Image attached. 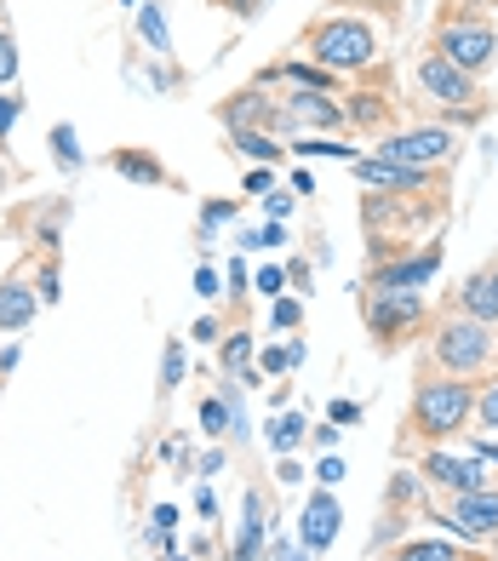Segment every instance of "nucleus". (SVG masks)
<instances>
[{
	"mask_svg": "<svg viewBox=\"0 0 498 561\" xmlns=\"http://www.w3.org/2000/svg\"><path fill=\"white\" fill-rule=\"evenodd\" d=\"M476 396L482 378H447V373H418L413 401H407V424H402V447H447L459 430L476 419Z\"/></svg>",
	"mask_w": 498,
	"mask_h": 561,
	"instance_id": "obj_1",
	"label": "nucleus"
},
{
	"mask_svg": "<svg viewBox=\"0 0 498 561\" xmlns=\"http://www.w3.org/2000/svg\"><path fill=\"white\" fill-rule=\"evenodd\" d=\"M493 362H498V327L470 321V316H441V321H430V355H425V373L487 378Z\"/></svg>",
	"mask_w": 498,
	"mask_h": 561,
	"instance_id": "obj_2",
	"label": "nucleus"
},
{
	"mask_svg": "<svg viewBox=\"0 0 498 561\" xmlns=\"http://www.w3.org/2000/svg\"><path fill=\"white\" fill-rule=\"evenodd\" d=\"M430 53L482 81V75L493 69V58H498V30H493V23H487L476 7H459V0H453V7H441V12H436Z\"/></svg>",
	"mask_w": 498,
	"mask_h": 561,
	"instance_id": "obj_3",
	"label": "nucleus"
},
{
	"mask_svg": "<svg viewBox=\"0 0 498 561\" xmlns=\"http://www.w3.org/2000/svg\"><path fill=\"white\" fill-rule=\"evenodd\" d=\"M436 527L459 533V545H493L498 539V488L487 481V488L476 493H447V499H425L418 504Z\"/></svg>",
	"mask_w": 498,
	"mask_h": 561,
	"instance_id": "obj_4",
	"label": "nucleus"
},
{
	"mask_svg": "<svg viewBox=\"0 0 498 561\" xmlns=\"http://www.w3.org/2000/svg\"><path fill=\"white\" fill-rule=\"evenodd\" d=\"M310 64L321 69H367L379 64V30L367 18H327L310 30Z\"/></svg>",
	"mask_w": 498,
	"mask_h": 561,
	"instance_id": "obj_5",
	"label": "nucleus"
},
{
	"mask_svg": "<svg viewBox=\"0 0 498 561\" xmlns=\"http://www.w3.org/2000/svg\"><path fill=\"white\" fill-rule=\"evenodd\" d=\"M361 316L379 350H402L407 339H418L430 327V310L418 293H361Z\"/></svg>",
	"mask_w": 498,
	"mask_h": 561,
	"instance_id": "obj_6",
	"label": "nucleus"
},
{
	"mask_svg": "<svg viewBox=\"0 0 498 561\" xmlns=\"http://www.w3.org/2000/svg\"><path fill=\"white\" fill-rule=\"evenodd\" d=\"M418 92L453 110L459 126H476V121L487 115V92H482V81H476V75H464V69H453V64L436 58V53L418 58Z\"/></svg>",
	"mask_w": 498,
	"mask_h": 561,
	"instance_id": "obj_7",
	"label": "nucleus"
},
{
	"mask_svg": "<svg viewBox=\"0 0 498 561\" xmlns=\"http://www.w3.org/2000/svg\"><path fill=\"white\" fill-rule=\"evenodd\" d=\"M453 156H459V133H453V126H407V133H384V144H379V161H395V167H430V172H441Z\"/></svg>",
	"mask_w": 498,
	"mask_h": 561,
	"instance_id": "obj_8",
	"label": "nucleus"
},
{
	"mask_svg": "<svg viewBox=\"0 0 498 561\" xmlns=\"http://www.w3.org/2000/svg\"><path fill=\"white\" fill-rule=\"evenodd\" d=\"M436 275H441V241H430L425 252H407V259H379L367 270V293H418Z\"/></svg>",
	"mask_w": 498,
	"mask_h": 561,
	"instance_id": "obj_9",
	"label": "nucleus"
},
{
	"mask_svg": "<svg viewBox=\"0 0 498 561\" xmlns=\"http://www.w3.org/2000/svg\"><path fill=\"white\" fill-rule=\"evenodd\" d=\"M418 476H425V488H441V493H476L487 488V458H459L447 447H430L425 458H418Z\"/></svg>",
	"mask_w": 498,
	"mask_h": 561,
	"instance_id": "obj_10",
	"label": "nucleus"
},
{
	"mask_svg": "<svg viewBox=\"0 0 498 561\" xmlns=\"http://www.w3.org/2000/svg\"><path fill=\"white\" fill-rule=\"evenodd\" d=\"M356 178L367 195H418V190H436V172L430 167H395L379 156H356Z\"/></svg>",
	"mask_w": 498,
	"mask_h": 561,
	"instance_id": "obj_11",
	"label": "nucleus"
},
{
	"mask_svg": "<svg viewBox=\"0 0 498 561\" xmlns=\"http://www.w3.org/2000/svg\"><path fill=\"white\" fill-rule=\"evenodd\" d=\"M218 121L230 126V133H287V121H281V110H276V98H264L258 87H246V92H235L230 104H218Z\"/></svg>",
	"mask_w": 498,
	"mask_h": 561,
	"instance_id": "obj_12",
	"label": "nucleus"
},
{
	"mask_svg": "<svg viewBox=\"0 0 498 561\" xmlns=\"http://www.w3.org/2000/svg\"><path fill=\"white\" fill-rule=\"evenodd\" d=\"M276 110L287 121V133L292 126H310V133H333V126H344V110L333 104L327 92H315V87H292Z\"/></svg>",
	"mask_w": 498,
	"mask_h": 561,
	"instance_id": "obj_13",
	"label": "nucleus"
},
{
	"mask_svg": "<svg viewBox=\"0 0 498 561\" xmlns=\"http://www.w3.org/2000/svg\"><path fill=\"white\" fill-rule=\"evenodd\" d=\"M338 527H344V504L333 499V493H310V504H304V522H298V545H304L310 556H321L333 539H338Z\"/></svg>",
	"mask_w": 498,
	"mask_h": 561,
	"instance_id": "obj_14",
	"label": "nucleus"
},
{
	"mask_svg": "<svg viewBox=\"0 0 498 561\" xmlns=\"http://www.w3.org/2000/svg\"><path fill=\"white\" fill-rule=\"evenodd\" d=\"M453 316H470V321L498 327V280H493V264H482V270L453 293Z\"/></svg>",
	"mask_w": 498,
	"mask_h": 561,
	"instance_id": "obj_15",
	"label": "nucleus"
},
{
	"mask_svg": "<svg viewBox=\"0 0 498 561\" xmlns=\"http://www.w3.org/2000/svg\"><path fill=\"white\" fill-rule=\"evenodd\" d=\"M264 556V493L253 488L241 504V533H235V561H258Z\"/></svg>",
	"mask_w": 498,
	"mask_h": 561,
	"instance_id": "obj_16",
	"label": "nucleus"
},
{
	"mask_svg": "<svg viewBox=\"0 0 498 561\" xmlns=\"http://www.w3.org/2000/svg\"><path fill=\"white\" fill-rule=\"evenodd\" d=\"M35 293L23 287V280H0V333H23V327L35 321Z\"/></svg>",
	"mask_w": 498,
	"mask_h": 561,
	"instance_id": "obj_17",
	"label": "nucleus"
},
{
	"mask_svg": "<svg viewBox=\"0 0 498 561\" xmlns=\"http://www.w3.org/2000/svg\"><path fill=\"white\" fill-rule=\"evenodd\" d=\"M218 355H223V373H235L241 385H253V339L246 333H230V339H218Z\"/></svg>",
	"mask_w": 498,
	"mask_h": 561,
	"instance_id": "obj_18",
	"label": "nucleus"
},
{
	"mask_svg": "<svg viewBox=\"0 0 498 561\" xmlns=\"http://www.w3.org/2000/svg\"><path fill=\"white\" fill-rule=\"evenodd\" d=\"M304 436H310L304 413H281V419H269V430H264V442L276 447V453H298V447H304Z\"/></svg>",
	"mask_w": 498,
	"mask_h": 561,
	"instance_id": "obj_19",
	"label": "nucleus"
},
{
	"mask_svg": "<svg viewBox=\"0 0 498 561\" xmlns=\"http://www.w3.org/2000/svg\"><path fill=\"white\" fill-rule=\"evenodd\" d=\"M230 144L241 149L246 161H258V167H281V156H287V144H276L269 133H230Z\"/></svg>",
	"mask_w": 498,
	"mask_h": 561,
	"instance_id": "obj_20",
	"label": "nucleus"
},
{
	"mask_svg": "<svg viewBox=\"0 0 498 561\" xmlns=\"http://www.w3.org/2000/svg\"><path fill=\"white\" fill-rule=\"evenodd\" d=\"M464 550L459 545H447V539H407V545H395L390 561H459Z\"/></svg>",
	"mask_w": 498,
	"mask_h": 561,
	"instance_id": "obj_21",
	"label": "nucleus"
},
{
	"mask_svg": "<svg viewBox=\"0 0 498 561\" xmlns=\"http://www.w3.org/2000/svg\"><path fill=\"white\" fill-rule=\"evenodd\" d=\"M407 504H425V476L395 470V476H390V488H384V510H407Z\"/></svg>",
	"mask_w": 498,
	"mask_h": 561,
	"instance_id": "obj_22",
	"label": "nucleus"
},
{
	"mask_svg": "<svg viewBox=\"0 0 498 561\" xmlns=\"http://www.w3.org/2000/svg\"><path fill=\"white\" fill-rule=\"evenodd\" d=\"M115 172L120 178H138V184H161V161L155 156H143V149H120V156H115Z\"/></svg>",
	"mask_w": 498,
	"mask_h": 561,
	"instance_id": "obj_23",
	"label": "nucleus"
},
{
	"mask_svg": "<svg viewBox=\"0 0 498 561\" xmlns=\"http://www.w3.org/2000/svg\"><path fill=\"white\" fill-rule=\"evenodd\" d=\"M138 35L149 41V53H172V35H166L161 7H138Z\"/></svg>",
	"mask_w": 498,
	"mask_h": 561,
	"instance_id": "obj_24",
	"label": "nucleus"
},
{
	"mask_svg": "<svg viewBox=\"0 0 498 561\" xmlns=\"http://www.w3.org/2000/svg\"><path fill=\"white\" fill-rule=\"evenodd\" d=\"M53 156H58V167H63V172L81 167V144H74V126H69V121H58V126H53Z\"/></svg>",
	"mask_w": 498,
	"mask_h": 561,
	"instance_id": "obj_25",
	"label": "nucleus"
},
{
	"mask_svg": "<svg viewBox=\"0 0 498 561\" xmlns=\"http://www.w3.org/2000/svg\"><path fill=\"white\" fill-rule=\"evenodd\" d=\"M184 385V344L166 339V355H161V396H172Z\"/></svg>",
	"mask_w": 498,
	"mask_h": 561,
	"instance_id": "obj_26",
	"label": "nucleus"
},
{
	"mask_svg": "<svg viewBox=\"0 0 498 561\" xmlns=\"http://www.w3.org/2000/svg\"><path fill=\"white\" fill-rule=\"evenodd\" d=\"M356 126H384V98H367V92H356V104L344 110Z\"/></svg>",
	"mask_w": 498,
	"mask_h": 561,
	"instance_id": "obj_27",
	"label": "nucleus"
},
{
	"mask_svg": "<svg viewBox=\"0 0 498 561\" xmlns=\"http://www.w3.org/2000/svg\"><path fill=\"white\" fill-rule=\"evenodd\" d=\"M470 424H482V430H498V385H487L482 378V396H476V419Z\"/></svg>",
	"mask_w": 498,
	"mask_h": 561,
	"instance_id": "obj_28",
	"label": "nucleus"
},
{
	"mask_svg": "<svg viewBox=\"0 0 498 561\" xmlns=\"http://www.w3.org/2000/svg\"><path fill=\"white\" fill-rule=\"evenodd\" d=\"M269 321H276V327H298V321H304V304H298V298H269Z\"/></svg>",
	"mask_w": 498,
	"mask_h": 561,
	"instance_id": "obj_29",
	"label": "nucleus"
},
{
	"mask_svg": "<svg viewBox=\"0 0 498 561\" xmlns=\"http://www.w3.org/2000/svg\"><path fill=\"white\" fill-rule=\"evenodd\" d=\"M18 81V41L0 30V87H12Z\"/></svg>",
	"mask_w": 498,
	"mask_h": 561,
	"instance_id": "obj_30",
	"label": "nucleus"
},
{
	"mask_svg": "<svg viewBox=\"0 0 498 561\" xmlns=\"http://www.w3.org/2000/svg\"><path fill=\"white\" fill-rule=\"evenodd\" d=\"M253 280H258V293H264V298H281V293H287V270H281V264H264Z\"/></svg>",
	"mask_w": 498,
	"mask_h": 561,
	"instance_id": "obj_31",
	"label": "nucleus"
},
{
	"mask_svg": "<svg viewBox=\"0 0 498 561\" xmlns=\"http://www.w3.org/2000/svg\"><path fill=\"white\" fill-rule=\"evenodd\" d=\"M292 367V350H264L258 355V378H276V373H287Z\"/></svg>",
	"mask_w": 498,
	"mask_h": 561,
	"instance_id": "obj_32",
	"label": "nucleus"
},
{
	"mask_svg": "<svg viewBox=\"0 0 498 561\" xmlns=\"http://www.w3.org/2000/svg\"><path fill=\"white\" fill-rule=\"evenodd\" d=\"M201 424H207V430H212V436H223V430H230V407H223V401H218V396H212V401H207V407H201Z\"/></svg>",
	"mask_w": 498,
	"mask_h": 561,
	"instance_id": "obj_33",
	"label": "nucleus"
},
{
	"mask_svg": "<svg viewBox=\"0 0 498 561\" xmlns=\"http://www.w3.org/2000/svg\"><path fill=\"white\" fill-rule=\"evenodd\" d=\"M246 247H287V229H281L276 218H269L264 229H253V236H246Z\"/></svg>",
	"mask_w": 498,
	"mask_h": 561,
	"instance_id": "obj_34",
	"label": "nucleus"
},
{
	"mask_svg": "<svg viewBox=\"0 0 498 561\" xmlns=\"http://www.w3.org/2000/svg\"><path fill=\"white\" fill-rule=\"evenodd\" d=\"M292 149H298V156H338V161H356L344 144H321V138H310V144H292Z\"/></svg>",
	"mask_w": 498,
	"mask_h": 561,
	"instance_id": "obj_35",
	"label": "nucleus"
},
{
	"mask_svg": "<svg viewBox=\"0 0 498 561\" xmlns=\"http://www.w3.org/2000/svg\"><path fill=\"white\" fill-rule=\"evenodd\" d=\"M35 298L58 304V264H46V270H40V293H35Z\"/></svg>",
	"mask_w": 498,
	"mask_h": 561,
	"instance_id": "obj_36",
	"label": "nucleus"
},
{
	"mask_svg": "<svg viewBox=\"0 0 498 561\" xmlns=\"http://www.w3.org/2000/svg\"><path fill=\"white\" fill-rule=\"evenodd\" d=\"M327 419H333V424H356V419H361V407H356V401H333V407H327Z\"/></svg>",
	"mask_w": 498,
	"mask_h": 561,
	"instance_id": "obj_37",
	"label": "nucleus"
},
{
	"mask_svg": "<svg viewBox=\"0 0 498 561\" xmlns=\"http://www.w3.org/2000/svg\"><path fill=\"white\" fill-rule=\"evenodd\" d=\"M269 556H276V561H310V550L304 545H287L281 533H276V550H269Z\"/></svg>",
	"mask_w": 498,
	"mask_h": 561,
	"instance_id": "obj_38",
	"label": "nucleus"
},
{
	"mask_svg": "<svg viewBox=\"0 0 498 561\" xmlns=\"http://www.w3.org/2000/svg\"><path fill=\"white\" fill-rule=\"evenodd\" d=\"M315 476L327 481V488H333V481H344V458H333V453H327V458H321V465H315Z\"/></svg>",
	"mask_w": 498,
	"mask_h": 561,
	"instance_id": "obj_39",
	"label": "nucleus"
},
{
	"mask_svg": "<svg viewBox=\"0 0 498 561\" xmlns=\"http://www.w3.org/2000/svg\"><path fill=\"white\" fill-rule=\"evenodd\" d=\"M223 333H218V321L212 316H201V321H195V344H218Z\"/></svg>",
	"mask_w": 498,
	"mask_h": 561,
	"instance_id": "obj_40",
	"label": "nucleus"
},
{
	"mask_svg": "<svg viewBox=\"0 0 498 561\" xmlns=\"http://www.w3.org/2000/svg\"><path fill=\"white\" fill-rule=\"evenodd\" d=\"M264 207H269V218H276V224H281V218L292 213V195H264Z\"/></svg>",
	"mask_w": 498,
	"mask_h": 561,
	"instance_id": "obj_41",
	"label": "nucleus"
},
{
	"mask_svg": "<svg viewBox=\"0 0 498 561\" xmlns=\"http://www.w3.org/2000/svg\"><path fill=\"white\" fill-rule=\"evenodd\" d=\"M12 121H18V98H0V138L12 133Z\"/></svg>",
	"mask_w": 498,
	"mask_h": 561,
	"instance_id": "obj_42",
	"label": "nucleus"
},
{
	"mask_svg": "<svg viewBox=\"0 0 498 561\" xmlns=\"http://www.w3.org/2000/svg\"><path fill=\"white\" fill-rule=\"evenodd\" d=\"M246 190H253V195H269V167H253V172H246Z\"/></svg>",
	"mask_w": 498,
	"mask_h": 561,
	"instance_id": "obj_43",
	"label": "nucleus"
},
{
	"mask_svg": "<svg viewBox=\"0 0 498 561\" xmlns=\"http://www.w3.org/2000/svg\"><path fill=\"white\" fill-rule=\"evenodd\" d=\"M195 293H201V298H218V275L201 270V275H195Z\"/></svg>",
	"mask_w": 498,
	"mask_h": 561,
	"instance_id": "obj_44",
	"label": "nucleus"
},
{
	"mask_svg": "<svg viewBox=\"0 0 498 561\" xmlns=\"http://www.w3.org/2000/svg\"><path fill=\"white\" fill-rule=\"evenodd\" d=\"M310 442H315V447H333V442H338V424H321V430H310Z\"/></svg>",
	"mask_w": 498,
	"mask_h": 561,
	"instance_id": "obj_45",
	"label": "nucleus"
},
{
	"mask_svg": "<svg viewBox=\"0 0 498 561\" xmlns=\"http://www.w3.org/2000/svg\"><path fill=\"white\" fill-rule=\"evenodd\" d=\"M172 522H178V510H172V504H155V533H166Z\"/></svg>",
	"mask_w": 498,
	"mask_h": 561,
	"instance_id": "obj_46",
	"label": "nucleus"
},
{
	"mask_svg": "<svg viewBox=\"0 0 498 561\" xmlns=\"http://www.w3.org/2000/svg\"><path fill=\"white\" fill-rule=\"evenodd\" d=\"M195 510H201V516H207V522H212V516H218V499H212V493H207V488H201V499H195Z\"/></svg>",
	"mask_w": 498,
	"mask_h": 561,
	"instance_id": "obj_47",
	"label": "nucleus"
},
{
	"mask_svg": "<svg viewBox=\"0 0 498 561\" xmlns=\"http://www.w3.org/2000/svg\"><path fill=\"white\" fill-rule=\"evenodd\" d=\"M230 293H235V298L246 293V270H241V264H230Z\"/></svg>",
	"mask_w": 498,
	"mask_h": 561,
	"instance_id": "obj_48",
	"label": "nucleus"
},
{
	"mask_svg": "<svg viewBox=\"0 0 498 561\" xmlns=\"http://www.w3.org/2000/svg\"><path fill=\"white\" fill-rule=\"evenodd\" d=\"M12 367H18V350H0V378H7Z\"/></svg>",
	"mask_w": 498,
	"mask_h": 561,
	"instance_id": "obj_49",
	"label": "nucleus"
},
{
	"mask_svg": "<svg viewBox=\"0 0 498 561\" xmlns=\"http://www.w3.org/2000/svg\"><path fill=\"white\" fill-rule=\"evenodd\" d=\"M476 453H482V458H487V465H498V442H482V447H476Z\"/></svg>",
	"mask_w": 498,
	"mask_h": 561,
	"instance_id": "obj_50",
	"label": "nucleus"
},
{
	"mask_svg": "<svg viewBox=\"0 0 498 561\" xmlns=\"http://www.w3.org/2000/svg\"><path fill=\"white\" fill-rule=\"evenodd\" d=\"M459 7H498V0H459Z\"/></svg>",
	"mask_w": 498,
	"mask_h": 561,
	"instance_id": "obj_51",
	"label": "nucleus"
},
{
	"mask_svg": "<svg viewBox=\"0 0 498 561\" xmlns=\"http://www.w3.org/2000/svg\"><path fill=\"white\" fill-rule=\"evenodd\" d=\"M161 561H184V556H178V550H172V545H166V556H161Z\"/></svg>",
	"mask_w": 498,
	"mask_h": 561,
	"instance_id": "obj_52",
	"label": "nucleus"
},
{
	"mask_svg": "<svg viewBox=\"0 0 498 561\" xmlns=\"http://www.w3.org/2000/svg\"><path fill=\"white\" fill-rule=\"evenodd\" d=\"M459 561H482V556H459Z\"/></svg>",
	"mask_w": 498,
	"mask_h": 561,
	"instance_id": "obj_53",
	"label": "nucleus"
},
{
	"mask_svg": "<svg viewBox=\"0 0 498 561\" xmlns=\"http://www.w3.org/2000/svg\"><path fill=\"white\" fill-rule=\"evenodd\" d=\"M493 280H498V259H493Z\"/></svg>",
	"mask_w": 498,
	"mask_h": 561,
	"instance_id": "obj_54",
	"label": "nucleus"
}]
</instances>
